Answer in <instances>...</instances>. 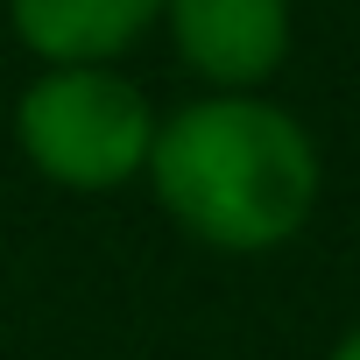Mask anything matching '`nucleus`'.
Returning a JSON list of instances; mask_svg holds the SVG:
<instances>
[{"label":"nucleus","mask_w":360,"mask_h":360,"mask_svg":"<svg viewBox=\"0 0 360 360\" xmlns=\"http://www.w3.org/2000/svg\"><path fill=\"white\" fill-rule=\"evenodd\" d=\"M148 29H162V0H8V36L36 71L120 64Z\"/></svg>","instance_id":"20e7f679"},{"label":"nucleus","mask_w":360,"mask_h":360,"mask_svg":"<svg viewBox=\"0 0 360 360\" xmlns=\"http://www.w3.org/2000/svg\"><path fill=\"white\" fill-rule=\"evenodd\" d=\"M141 184L198 248L269 255L318 212V141L262 92H205L162 113Z\"/></svg>","instance_id":"f257e3e1"},{"label":"nucleus","mask_w":360,"mask_h":360,"mask_svg":"<svg viewBox=\"0 0 360 360\" xmlns=\"http://www.w3.org/2000/svg\"><path fill=\"white\" fill-rule=\"evenodd\" d=\"M325 360H360V325H353V332H346V339H339V346H332Z\"/></svg>","instance_id":"39448f33"},{"label":"nucleus","mask_w":360,"mask_h":360,"mask_svg":"<svg viewBox=\"0 0 360 360\" xmlns=\"http://www.w3.org/2000/svg\"><path fill=\"white\" fill-rule=\"evenodd\" d=\"M155 99L141 92V78H127L120 64H64V71H36L15 106H8V134L15 155L57 191H127L141 184L148 148H155Z\"/></svg>","instance_id":"f03ea898"},{"label":"nucleus","mask_w":360,"mask_h":360,"mask_svg":"<svg viewBox=\"0 0 360 360\" xmlns=\"http://www.w3.org/2000/svg\"><path fill=\"white\" fill-rule=\"evenodd\" d=\"M169 50L205 92H262L290 57V0H162Z\"/></svg>","instance_id":"7ed1b4c3"}]
</instances>
